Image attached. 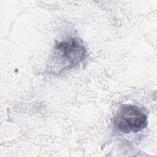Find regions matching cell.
<instances>
[{"instance_id": "1", "label": "cell", "mask_w": 157, "mask_h": 157, "mask_svg": "<svg viewBox=\"0 0 157 157\" xmlns=\"http://www.w3.org/2000/svg\"><path fill=\"white\" fill-rule=\"evenodd\" d=\"M86 53L83 41L76 37H69L56 42L48 59L47 69L51 74H60L77 66Z\"/></svg>"}, {"instance_id": "2", "label": "cell", "mask_w": 157, "mask_h": 157, "mask_svg": "<svg viewBox=\"0 0 157 157\" xmlns=\"http://www.w3.org/2000/svg\"><path fill=\"white\" fill-rule=\"evenodd\" d=\"M113 124L123 133H136L147 126L148 117L142 108L132 104H123L114 117Z\"/></svg>"}]
</instances>
